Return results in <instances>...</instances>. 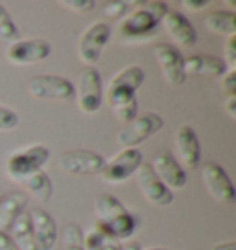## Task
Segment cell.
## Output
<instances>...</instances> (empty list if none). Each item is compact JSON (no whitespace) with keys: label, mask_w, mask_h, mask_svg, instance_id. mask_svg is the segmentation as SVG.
Masks as SVG:
<instances>
[{"label":"cell","mask_w":236,"mask_h":250,"mask_svg":"<svg viewBox=\"0 0 236 250\" xmlns=\"http://www.w3.org/2000/svg\"><path fill=\"white\" fill-rule=\"evenodd\" d=\"M8 235L11 237V241L15 243L17 250H37L35 241H33V232L28 211H23L15 219V223L8 230Z\"/></svg>","instance_id":"obj_22"},{"label":"cell","mask_w":236,"mask_h":250,"mask_svg":"<svg viewBox=\"0 0 236 250\" xmlns=\"http://www.w3.org/2000/svg\"><path fill=\"white\" fill-rule=\"evenodd\" d=\"M153 57L157 61L159 72L170 86H179L185 83L183 72V55L173 44L159 42L153 46Z\"/></svg>","instance_id":"obj_13"},{"label":"cell","mask_w":236,"mask_h":250,"mask_svg":"<svg viewBox=\"0 0 236 250\" xmlns=\"http://www.w3.org/2000/svg\"><path fill=\"white\" fill-rule=\"evenodd\" d=\"M120 250H142L139 243H127L124 247H120Z\"/></svg>","instance_id":"obj_37"},{"label":"cell","mask_w":236,"mask_h":250,"mask_svg":"<svg viewBox=\"0 0 236 250\" xmlns=\"http://www.w3.org/2000/svg\"><path fill=\"white\" fill-rule=\"evenodd\" d=\"M183 72H185V78L187 76H209V78H221L227 66L225 62L221 61L220 57H214V55H189V57H183Z\"/></svg>","instance_id":"obj_19"},{"label":"cell","mask_w":236,"mask_h":250,"mask_svg":"<svg viewBox=\"0 0 236 250\" xmlns=\"http://www.w3.org/2000/svg\"><path fill=\"white\" fill-rule=\"evenodd\" d=\"M142 164V153L137 147L122 149L118 155H115L109 162L103 164V169L100 171V177L107 184H120L133 177L135 171Z\"/></svg>","instance_id":"obj_10"},{"label":"cell","mask_w":236,"mask_h":250,"mask_svg":"<svg viewBox=\"0 0 236 250\" xmlns=\"http://www.w3.org/2000/svg\"><path fill=\"white\" fill-rule=\"evenodd\" d=\"M135 180L144 201L150 203L151 206L165 208L173 203V193L157 179V175L151 171L148 164H141V167L135 171Z\"/></svg>","instance_id":"obj_12"},{"label":"cell","mask_w":236,"mask_h":250,"mask_svg":"<svg viewBox=\"0 0 236 250\" xmlns=\"http://www.w3.org/2000/svg\"><path fill=\"white\" fill-rule=\"evenodd\" d=\"M98 250H120V245H118L117 241H109L107 245H103L102 249H98Z\"/></svg>","instance_id":"obj_36"},{"label":"cell","mask_w":236,"mask_h":250,"mask_svg":"<svg viewBox=\"0 0 236 250\" xmlns=\"http://www.w3.org/2000/svg\"><path fill=\"white\" fill-rule=\"evenodd\" d=\"M96 223L105 230L113 241L129 239L137 230V219L115 195L102 193L94 201Z\"/></svg>","instance_id":"obj_2"},{"label":"cell","mask_w":236,"mask_h":250,"mask_svg":"<svg viewBox=\"0 0 236 250\" xmlns=\"http://www.w3.org/2000/svg\"><path fill=\"white\" fill-rule=\"evenodd\" d=\"M50 160V149L39 144L26 146L13 151L6 160V175L11 180H23L24 177L41 171V167Z\"/></svg>","instance_id":"obj_4"},{"label":"cell","mask_w":236,"mask_h":250,"mask_svg":"<svg viewBox=\"0 0 236 250\" xmlns=\"http://www.w3.org/2000/svg\"><path fill=\"white\" fill-rule=\"evenodd\" d=\"M19 184L39 203H47L52 197V180L45 171L32 173V175L24 177L23 180H19Z\"/></svg>","instance_id":"obj_23"},{"label":"cell","mask_w":236,"mask_h":250,"mask_svg":"<svg viewBox=\"0 0 236 250\" xmlns=\"http://www.w3.org/2000/svg\"><path fill=\"white\" fill-rule=\"evenodd\" d=\"M163 28H165L166 35L181 48H190L197 42V33L194 30V26L190 24V21L185 15L177 13V11H166V15L163 17Z\"/></svg>","instance_id":"obj_18"},{"label":"cell","mask_w":236,"mask_h":250,"mask_svg":"<svg viewBox=\"0 0 236 250\" xmlns=\"http://www.w3.org/2000/svg\"><path fill=\"white\" fill-rule=\"evenodd\" d=\"M19 124V118L13 110L6 109V107H0V133H9L13 131Z\"/></svg>","instance_id":"obj_29"},{"label":"cell","mask_w":236,"mask_h":250,"mask_svg":"<svg viewBox=\"0 0 236 250\" xmlns=\"http://www.w3.org/2000/svg\"><path fill=\"white\" fill-rule=\"evenodd\" d=\"M81 241H83V250H98V249H102L103 245H107L109 241H113V239H111L109 235L105 234V230L96 223V225H93L87 232L81 234Z\"/></svg>","instance_id":"obj_24"},{"label":"cell","mask_w":236,"mask_h":250,"mask_svg":"<svg viewBox=\"0 0 236 250\" xmlns=\"http://www.w3.org/2000/svg\"><path fill=\"white\" fill-rule=\"evenodd\" d=\"M109 39H111V28L109 24L103 22V21H96L89 28H85L83 33L79 35L78 48H76L79 61L83 62L85 66H93L100 59L102 50L109 42Z\"/></svg>","instance_id":"obj_7"},{"label":"cell","mask_w":236,"mask_h":250,"mask_svg":"<svg viewBox=\"0 0 236 250\" xmlns=\"http://www.w3.org/2000/svg\"><path fill=\"white\" fill-rule=\"evenodd\" d=\"M220 90H221V94H225V98L236 96V72L235 70H227L221 76Z\"/></svg>","instance_id":"obj_31"},{"label":"cell","mask_w":236,"mask_h":250,"mask_svg":"<svg viewBox=\"0 0 236 250\" xmlns=\"http://www.w3.org/2000/svg\"><path fill=\"white\" fill-rule=\"evenodd\" d=\"M127 8H129L127 2H122V0L107 2V4H103V17L109 19V21H117V19L126 15Z\"/></svg>","instance_id":"obj_27"},{"label":"cell","mask_w":236,"mask_h":250,"mask_svg":"<svg viewBox=\"0 0 236 250\" xmlns=\"http://www.w3.org/2000/svg\"><path fill=\"white\" fill-rule=\"evenodd\" d=\"M199 177H201V184H203L205 191L209 193V197L214 203L231 204L235 201L236 193L233 182L221 166H218L216 162H207L201 166Z\"/></svg>","instance_id":"obj_8"},{"label":"cell","mask_w":236,"mask_h":250,"mask_svg":"<svg viewBox=\"0 0 236 250\" xmlns=\"http://www.w3.org/2000/svg\"><path fill=\"white\" fill-rule=\"evenodd\" d=\"M26 203H28V197L21 191H13L0 199V232L8 234L15 219L24 211Z\"/></svg>","instance_id":"obj_20"},{"label":"cell","mask_w":236,"mask_h":250,"mask_svg":"<svg viewBox=\"0 0 236 250\" xmlns=\"http://www.w3.org/2000/svg\"><path fill=\"white\" fill-rule=\"evenodd\" d=\"M28 94L37 102H72L74 85L61 76H35L28 81Z\"/></svg>","instance_id":"obj_6"},{"label":"cell","mask_w":236,"mask_h":250,"mask_svg":"<svg viewBox=\"0 0 236 250\" xmlns=\"http://www.w3.org/2000/svg\"><path fill=\"white\" fill-rule=\"evenodd\" d=\"M0 250H17L15 243L11 241V237L4 232H0Z\"/></svg>","instance_id":"obj_34"},{"label":"cell","mask_w":236,"mask_h":250,"mask_svg":"<svg viewBox=\"0 0 236 250\" xmlns=\"http://www.w3.org/2000/svg\"><path fill=\"white\" fill-rule=\"evenodd\" d=\"M223 52H225V55H223V59H221V61L225 62L227 70H236V35L225 39Z\"/></svg>","instance_id":"obj_28"},{"label":"cell","mask_w":236,"mask_h":250,"mask_svg":"<svg viewBox=\"0 0 236 250\" xmlns=\"http://www.w3.org/2000/svg\"><path fill=\"white\" fill-rule=\"evenodd\" d=\"M0 199H2V195H0Z\"/></svg>","instance_id":"obj_39"},{"label":"cell","mask_w":236,"mask_h":250,"mask_svg":"<svg viewBox=\"0 0 236 250\" xmlns=\"http://www.w3.org/2000/svg\"><path fill=\"white\" fill-rule=\"evenodd\" d=\"M32 225L33 241L37 250H52L57 243V225L48 211L41 208H32L28 211Z\"/></svg>","instance_id":"obj_17"},{"label":"cell","mask_w":236,"mask_h":250,"mask_svg":"<svg viewBox=\"0 0 236 250\" xmlns=\"http://www.w3.org/2000/svg\"><path fill=\"white\" fill-rule=\"evenodd\" d=\"M19 30H17L15 22L11 21V17L9 13L4 9V6H0V41H4V42H15L19 41Z\"/></svg>","instance_id":"obj_26"},{"label":"cell","mask_w":236,"mask_h":250,"mask_svg":"<svg viewBox=\"0 0 236 250\" xmlns=\"http://www.w3.org/2000/svg\"><path fill=\"white\" fill-rule=\"evenodd\" d=\"M50 44L45 39H19L11 42L6 50V59L9 64L26 66L45 61L50 55Z\"/></svg>","instance_id":"obj_14"},{"label":"cell","mask_w":236,"mask_h":250,"mask_svg":"<svg viewBox=\"0 0 236 250\" xmlns=\"http://www.w3.org/2000/svg\"><path fill=\"white\" fill-rule=\"evenodd\" d=\"M166 11H168V6L165 2H159V0L144 2L120 22L118 35L124 39H144L155 30L157 24H161Z\"/></svg>","instance_id":"obj_3"},{"label":"cell","mask_w":236,"mask_h":250,"mask_svg":"<svg viewBox=\"0 0 236 250\" xmlns=\"http://www.w3.org/2000/svg\"><path fill=\"white\" fill-rule=\"evenodd\" d=\"M173 147H175V160L183 169H194L201 160V147L197 134L190 125H181L173 134Z\"/></svg>","instance_id":"obj_15"},{"label":"cell","mask_w":236,"mask_h":250,"mask_svg":"<svg viewBox=\"0 0 236 250\" xmlns=\"http://www.w3.org/2000/svg\"><path fill=\"white\" fill-rule=\"evenodd\" d=\"M144 83V70L139 64H129L117 72L103 90V102L109 105L120 124H129L137 118V98L135 92Z\"/></svg>","instance_id":"obj_1"},{"label":"cell","mask_w":236,"mask_h":250,"mask_svg":"<svg viewBox=\"0 0 236 250\" xmlns=\"http://www.w3.org/2000/svg\"><path fill=\"white\" fill-rule=\"evenodd\" d=\"M74 100L83 114H96L103 105L102 78L96 68L87 66L78 74L74 85Z\"/></svg>","instance_id":"obj_5"},{"label":"cell","mask_w":236,"mask_h":250,"mask_svg":"<svg viewBox=\"0 0 236 250\" xmlns=\"http://www.w3.org/2000/svg\"><path fill=\"white\" fill-rule=\"evenodd\" d=\"M150 167L151 171L157 175V179L170 191L172 189H183L185 184H187V171L179 166L175 156L172 153H168V151H163V153L153 156Z\"/></svg>","instance_id":"obj_16"},{"label":"cell","mask_w":236,"mask_h":250,"mask_svg":"<svg viewBox=\"0 0 236 250\" xmlns=\"http://www.w3.org/2000/svg\"><path fill=\"white\" fill-rule=\"evenodd\" d=\"M102 155L87 149H74V151H65L57 158V167L69 175H100L103 169Z\"/></svg>","instance_id":"obj_11"},{"label":"cell","mask_w":236,"mask_h":250,"mask_svg":"<svg viewBox=\"0 0 236 250\" xmlns=\"http://www.w3.org/2000/svg\"><path fill=\"white\" fill-rule=\"evenodd\" d=\"M163 125H165L163 118L155 114V112H148L144 116H137L129 124L124 125V129L117 134V146H120L122 149L137 147L146 138L153 136Z\"/></svg>","instance_id":"obj_9"},{"label":"cell","mask_w":236,"mask_h":250,"mask_svg":"<svg viewBox=\"0 0 236 250\" xmlns=\"http://www.w3.org/2000/svg\"><path fill=\"white\" fill-rule=\"evenodd\" d=\"M61 6L72 13H89L94 9V0H63Z\"/></svg>","instance_id":"obj_30"},{"label":"cell","mask_w":236,"mask_h":250,"mask_svg":"<svg viewBox=\"0 0 236 250\" xmlns=\"http://www.w3.org/2000/svg\"><path fill=\"white\" fill-rule=\"evenodd\" d=\"M223 109L231 120H236V96H229L223 100Z\"/></svg>","instance_id":"obj_33"},{"label":"cell","mask_w":236,"mask_h":250,"mask_svg":"<svg viewBox=\"0 0 236 250\" xmlns=\"http://www.w3.org/2000/svg\"><path fill=\"white\" fill-rule=\"evenodd\" d=\"M181 6L189 11H194V13H199L203 9L209 8V0H183Z\"/></svg>","instance_id":"obj_32"},{"label":"cell","mask_w":236,"mask_h":250,"mask_svg":"<svg viewBox=\"0 0 236 250\" xmlns=\"http://www.w3.org/2000/svg\"><path fill=\"white\" fill-rule=\"evenodd\" d=\"M212 250H236V241H225L216 245Z\"/></svg>","instance_id":"obj_35"},{"label":"cell","mask_w":236,"mask_h":250,"mask_svg":"<svg viewBox=\"0 0 236 250\" xmlns=\"http://www.w3.org/2000/svg\"><path fill=\"white\" fill-rule=\"evenodd\" d=\"M205 28L220 37H233L236 35V13L231 9H216L205 17Z\"/></svg>","instance_id":"obj_21"},{"label":"cell","mask_w":236,"mask_h":250,"mask_svg":"<svg viewBox=\"0 0 236 250\" xmlns=\"http://www.w3.org/2000/svg\"><path fill=\"white\" fill-rule=\"evenodd\" d=\"M148 250H166V249H148Z\"/></svg>","instance_id":"obj_38"},{"label":"cell","mask_w":236,"mask_h":250,"mask_svg":"<svg viewBox=\"0 0 236 250\" xmlns=\"http://www.w3.org/2000/svg\"><path fill=\"white\" fill-rule=\"evenodd\" d=\"M81 234H83V230H81L78 225H74V223H69V225L63 228V235H61L63 250H83Z\"/></svg>","instance_id":"obj_25"}]
</instances>
